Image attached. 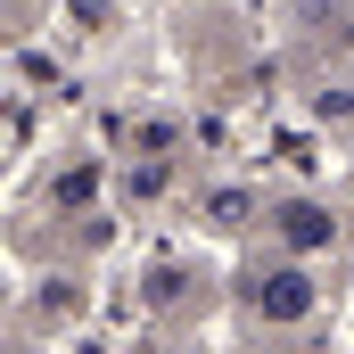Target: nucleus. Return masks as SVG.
Listing matches in <instances>:
<instances>
[{
	"label": "nucleus",
	"instance_id": "nucleus-1",
	"mask_svg": "<svg viewBox=\"0 0 354 354\" xmlns=\"http://www.w3.org/2000/svg\"><path fill=\"white\" fill-rule=\"evenodd\" d=\"M248 313L256 322H313V305H322V288H313V272L305 264H264V272H248Z\"/></svg>",
	"mask_w": 354,
	"mask_h": 354
},
{
	"label": "nucleus",
	"instance_id": "nucleus-2",
	"mask_svg": "<svg viewBox=\"0 0 354 354\" xmlns=\"http://www.w3.org/2000/svg\"><path fill=\"white\" fill-rule=\"evenodd\" d=\"M272 231H280V248H288V256H313V248H330V239H338L330 206H313V198H288V206L272 214Z\"/></svg>",
	"mask_w": 354,
	"mask_h": 354
}]
</instances>
